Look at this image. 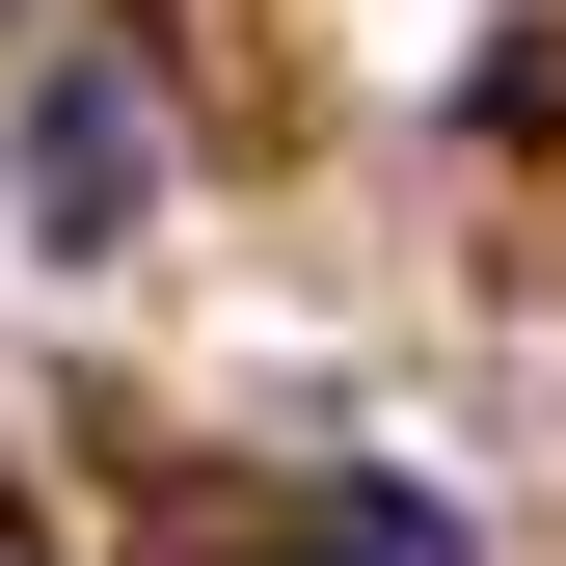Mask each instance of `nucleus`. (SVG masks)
I'll return each mask as SVG.
<instances>
[{"instance_id": "nucleus-1", "label": "nucleus", "mask_w": 566, "mask_h": 566, "mask_svg": "<svg viewBox=\"0 0 566 566\" xmlns=\"http://www.w3.org/2000/svg\"><path fill=\"white\" fill-rule=\"evenodd\" d=\"M0 189H28V243H54V270H108L135 217H163V82L82 28V54L28 82V135H0Z\"/></svg>"}, {"instance_id": "nucleus-2", "label": "nucleus", "mask_w": 566, "mask_h": 566, "mask_svg": "<svg viewBox=\"0 0 566 566\" xmlns=\"http://www.w3.org/2000/svg\"><path fill=\"white\" fill-rule=\"evenodd\" d=\"M270 566H459V485H297V513H270Z\"/></svg>"}, {"instance_id": "nucleus-3", "label": "nucleus", "mask_w": 566, "mask_h": 566, "mask_svg": "<svg viewBox=\"0 0 566 566\" xmlns=\"http://www.w3.org/2000/svg\"><path fill=\"white\" fill-rule=\"evenodd\" d=\"M0 566H28V539H0Z\"/></svg>"}]
</instances>
